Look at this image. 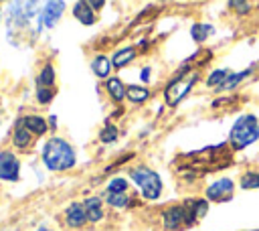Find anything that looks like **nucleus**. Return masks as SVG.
Segmentation results:
<instances>
[{
    "label": "nucleus",
    "mask_w": 259,
    "mask_h": 231,
    "mask_svg": "<svg viewBox=\"0 0 259 231\" xmlns=\"http://www.w3.org/2000/svg\"><path fill=\"white\" fill-rule=\"evenodd\" d=\"M130 188H132L130 178H127V176H121V174L111 176V178L105 182V186H103V190H105V192H115V195L130 192Z\"/></svg>",
    "instance_id": "21"
},
{
    "label": "nucleus",
    "mask_w": 259,
    "mask_h": 231,
    "mask_svg": "<svg viewBox=\"0 0 259 231\" xmlns=\"http://www.w3.org/2000/svg\"><path fill=\"white\" fill-rule=\"evenodd\" d=\"M117 138H119V130H117V126H113L111 122H107V124L99 130V142H101V144H113V142H117Z\"/></svg>",
    "instance_id": "25"
},
{
    "label": "nucleus",
    "mask_w": 259,
    "mask_h": 231,
    "mask_svg": "<svg viewBox=\"0 0 259 231\" xmlns=\"http://www.w3.org/2000/svg\"><path fill=\"white\" fill-rule=\"evenodd\" d=\"M229 6H231V8H237L239 14H247V12L251 10V4H249V2H229Z\"/></svg>",
    "instance_id": "28"
},
{
    "label": "nucleus",
    "mask_w": 259,
    "mask_h": 231,
    "mask_svg": "<svg viewBox=\"0 0 259 231\" xmlns=\"http://www.w3.org/2000/svg\"><path fill=\"white\" fill-rule=\"evenodd\" d=\"M235 197V180L229 176H219L204 188V199L208 203H229Z\"/></svg>",
    "instance_id": "7"
},
{
    "label": "nucleus",
    "mask_w": 259,
    "mask_h": 231,
    "mask_svg": "<svg viewBox=\"0 0 259 231\" xmlns=\"http://www.w3.org/2000/svg\"><path fill=\"white\" fill-rule=\"evenodd\" d=\"M101 199H103L105 207H111V209H115V211H125V209L136 207V197H132L130 192L115 195V192H105V190H101Z\"/></svg>",
    "instance_id": "14"
},
{
    "label": "nucleus",
    "mask_w": 259,
    "mask_h": 231,
    "mask_svg": "<svg viewBox=\"0 0 259 231\" xmlns=\"http://www.w3.org/2000/svg\"><path fill=\"white\" fill-rule=\"evenodd\" d=\"M229 73H231L229 69H212V71L208 73V77H206V81H204V83H206L208 87H214V89H219V87H221V85L227 81Z\"/></svg>",
    "instance_id": "26"
},
{
    "label": "nucleus",
    "mask_w": 259,
    "mask_h": 231,
    "mask_svg": "<svg viewBox=\"0 0 259 231\" xmlns=\"http://www.w3.org/2000/svg\"><path fill=\"white\" fill-rule=\"evenodd\" d=\"M40 8L42 4L38 2H10L6 6V36L10 45L34 43L45 32Z\"/></svg>",
    "instance_id": "1"
},
{
    "label": "nucleus",
    "mask_w": 259,
    "mask_h": 231,
    "mask_svg": "<svg viewBox=\"0 0 259 231\" xmlns=\"http://www.w3.org/2000/svg\"><path fill=\"white\" fill-rule=\"evenodd\" d=\"M81 203H83V207H85L87 221H89L91 225L101 223V221L105 219V203H103V199H101V197L91 195V197H85Z\"/></svg>",
    "instance_id": "11"
},
{
    "label": "nucleus",
    "mask_w": 259,
    "mask_h": 231,
    "mask_svg": "<svg viewBox=\"0 0 259 231\" xmlns=\"http://www.w3.org/2000/svg\"><path fill=\"white\" fill-rule=\"evenodd\" d=\"M241 190H257L259 188V170H245L239 178Z\"/></svg>",
    "instance_id": "24"
},
{
    "label": "nucleus",
    "mask_w": 259,
    "mask_h": 231,
    "mask_svg": "<svg viewBox=\"0 0 259 231\" xmlns=\"http://www.w3.org/2000/svg\"><path fill=\"white\" fill-rule=\"evenodd\" d=\"M212 34H214V26L208 24V22H196V24L190 26V38L194 43H198V45L206 43Z\"/></svg>",
    "instance_id": "20"
},
{
    "label": "nucleus",
    "mask_w": 259,
    "mask_h": 231,
    "mask_svg": "<svg viewBox=\"0 0 259 231\" xmlns=\"http://www.w3.org/2000/svg\"><path fill=\"white\" fill-rule=\"evenodd\" d=\"M63 223H65V227H69V229H73V231L83 229V227L89 223V221H87L85 207H83L81 201H73V203H69V205L65 207V211H63Z\"/></svg>",
    "instance_id": "9"
},
{
    "label": "nucleus",
    "mask_w": 259,
    "mask_h": 231,
    "mask_svg": "<svg viewBox=\"0 0 259 231\" xmlns=\"http://www.w3.org/2000/svg\"><path fill=\"white\" fill-rule=\"evenodd\" d=\"M47 122H49V130H55V128L59 126V124H57V115H51Z\"/></svg>",
    "instance_id": "31"
},
{
    "label": "nucleus",
    "mask_w": 259,
    "mask_h": 231,
    "mask_svg": "<svg viewBox=\"0 0 259 231\" xmlns=\"http://www.w3.org/2000/svg\"><path fill=\"white\" fill-rule=\"evenodd\" d=\"M34 83L40 89H55V83H57V71H55V67L51 63H45L38 69V73L34 77Z\"/></svg>",
    "instance_id": "19"
},
{
    "label": "nucleus",
    "mask_w": 259,
    "mask_h": 231,
    "mask_svg": "<svg viewBox=\"0 0 259 231\" xmlns=\"http://www.w3.org/2000/svg\"><path fill=\"white\" fill-rule=\"evenodd\" d=\"M127 178L136 186V190L140 192V197L144 201H150V203L160 201V197L164 192V182H162L160 172H156L154 168H150L146 164H136V166L127 168Z\"/></svg>",
    "instance_id": "3"
},
{
    "label": "nucleus",
    "mask_w": 259,
    "mask_h": 231,
    "mask_svg": "<svg viewBox=\"0 0 259 231\" xmlns=\"http://www.w3.org/2000/svg\"><path fill=\"white\" fill-rule=\"evenodd\" d=\"M55 95H57L55 89H40V87H36V91H34V97H36V101L40 105H49L55 99Z\"/></svg>",
    "instance_id": "27"
},
{
    "label": "nucleus",
    "mask_w": 259,
    "mask_h": 231,
    "mask_svg": "<svg viewBox=\"0 0 259 231\" xmlns=\"http://www.w3.org/2000/svg\"><path fill=\"white\" fill-rule=\"evenodd\" d=\"M40 162L49 172H67L77 164V150L69 140L51 136L40 146Z\"/></svg>",
    "instance_id": "2"
},
{
    "label": "nucleus",
    "mask_w": 259,
    "mask_h": 231,
    "mask_svg": "<svg viewBox=\"0 0 259 231\" xmlns=\"http://www.w3.org/2000/svg\"><path fill=\"white\" fill-rule=\"evenodd\" d=\"M150 95H152V91L146 85H138V83H130L127 85V99L132 103L142 105V103H146L150 99Z\"/></svg>",
    "instance_id": "22"
},
{
    "label": "nucleus",
    "mask_w": 259,
    "mask_h": 231,
    "mask_svg": "<svg viewBox=\"0 0 259 231\" xmlns=\"http://www.w3.org/2000/svg\"><path fill=\"white\" fill-rule=\"evenodd\" d=\"M198 83V71H190V69H184L180 73H176L162 89V97H164V103L168 107H176L184 97L190 95V91L194 89V85Z\"/></svg>",
    "instance_id": "5"
},
{
    "label": "nucleus",
    "mask_w": 259,
    "mask_h": 231,
    "mask_svg": "<svg viewBox=\"0 0 259 231\" xmlns=\"http://www.w3.org/2000/svg\"><path fill=\"white\" fill-rule=\"evenodd\" d=\"M160 221H162V229L164 231H182V229H188L194 223H198L190 199L184 201V203L166 207L162 211V215H160Z\"/></svg>",
    "instance_id": "6"
},
{
    "label": "nucleus",
    "mask_w": 259,
    "mask_h": 231,
    "mask_svg": "<svg viewBox=\"0 0 259 231\" xmlns=\"http://www.w3.org/2000/svg\"><path fill=\"white\" fill-rule=\"evenodd\" d=\"M34 231H55V229H51V227H47V225H40V227H36Z\"/></svg>",
    "instance_id": "32"
},
{
    "label": "nucleus",
    "mask_w": 259,
    "mask_h": 231,
    "mask_svg": "<svg viewBox=\"0 0 259 231\" xmlns=\"http://www.w3.org/2000/svg\"><path fill=\"white\" fill-rule=\"evenodd\" d=\"M229 146L235 152H241L255 142H259V120L253 113H241L235 118L229 130Z\"/></svg>",
    "instance_id": "4"
},
{
    "label": "nucleus",
    "mask_w": 259,
    "mask_h": 231,
    "mask_svg": "<svg viewBox=\"0 0 259 231\" xmlns=\"http://www.w3.org/2000/svg\"><path fill=\"white\" fill-rule=\"evenodd\" d=\"M65 8H67V2L63 0H51V2H42V8H40V18H42V26L45 30H51L59 24V20L63 18L65 14Z\"/></svg>",
    "instance_id": "10"
},
{
    "label": "nucleus",
    "mask_w": 259,
    "mask_h": 231,
    "mask_svg": "<svg viewBox=\"0 0 259 231\" xmlns=\"http://www.w3.org/2000/svg\"><path fill=\"white\" fill-rule=\"evenodd\" d=\"M105 93L113 103H123L127 99V85L121 81V77L111 75L105 81Z\"/></svg>",
    "instance_id": "15"
},
{
    "label": "nucleus",
    "mask_w": 259,
    "mask_h": 231,
    "mask_svg": "<svg viewBox=\"0 0 259 231\" xmlns=\"http://www.w3.org/2000/svg\"><path fill=\"white\" fill-rule=\"evenodd\" d=\"M22 176V162L16 152L0 150V182H18Z\"/></svg>",
    "instance_id": "8"
},
{
    "label": "nucleus",
    "mask_w": 259,
    "mask_h": 231,
    "mask_svg": "<svg viewBox=\"0 0 259 231\" xmlns=\"http://www.w3.org/2000/svg\"><path fill=\"white\" fill-rule=\"evenodd\" d=\"M150 79H152V67L146 65V67L140 69V81H142V83H148Z\"/></svg>",
    "instance_id": "29"
},
{
    "label": "nucleus",
    "mask_w": 259,
    "mask_h": 231,
    "mask_svg": "<svg viewBox=\"0 0 259 231\" xmlns=\"http://www.w3.org/2000/svg\"><path fill=\"white\" fill-rule=\"evenodd\" d=\"M89 6H91L95 12H99V8L105 6V2H103V0H89Z\"/></svg>",
    "instance_id": "30"
},
{
    "label": "nucleus",
    "mask_w": 259,
    "mask_h": 231,
    "mask_svg": "<svg viewBox=\"0 0 259 231\" xmlns=\"http://www.w3.org/2000/svg\"><path fill=\"white\" fill-rule=\"evenodd\" d=\"M251 75V67L249 69H243V71H231L229 73V77H227V81L217 89V91H231V89H235L245 77H249Z\"/></svg>",
    "instance_id": "23"
},
{
    "label": "nucleus",
    "mask_w": 259,
    "mask_h": 231,
    "mask_svg": "<svg viewBox=\"0 0 259 231\" xmlns=\"http://www.w3.org/2000/svg\"><path fill=\"white\" fill-rule=\"evenodd\" d=\"M91 71L97 79H103L107 81L111 77V71H113V63H111V57L105 55V53H97L93 59H91Z\"/></svg>",
    "instance_id": "16"
},
{
    "label": "nucleus",
    "mask_w": 259,
    "mask_h": 231,
    "mask_svg": "<svg viewBox=\"0 0 259 231\" xmlns=\"http://www.w3.org/2000/svg\"><path fill=\"white\" fill-rule=\"evenodd\" d=\"M10 144L16 150H28L34 144V136L20 122H16L14 128H12V134H10Z\"/></svg>",
    "instance_id": "17"
},
{
    "label": "nucleus",
    "mask_w": 259,
    "mask_h": 231,
    "mask_svg": "<svg viewBox=\"0 0 259 231\" xmlns=\"http://www.w3.org/2000/svg\"><path fill=\"white\" fill-rule=\"evenodd\" d=\"M136 57H138V49L134 45H125V47L115 49V53L111 55L113 69H125L130 63L136 61Z\"/></svg>",
    "instance_id": "18"
},
{
    "label": "nucleus",
    "mask_w": 259,
    "mask_h": 231,
    "mask_svg": "<svg viewBox=\"0 0 259 231\" xmlns=\"http://www.w3.org/2000/svg\"><path fill=\"white\" fill-rule=\"evenodd\" d=\"M71 14H73V18H75L81 26H93L95 20H97V12H95V10L89 6V2H85V0L73 2V4H71Z\"/></svg>",
    "instance_id": "12"
},
{
    "label": "nucleus",
    "mask_w": 259,
    "mask_h": 231,
    "mask_svg": "<svg viewBox=\"0 0 259 231\" xmlns=\"http://www.w3.org/2000/svg\"><path fill=\"white\" fill-rule=\"evenodd\" d=\"M18 122H20L34 138H40V136H45V134L49 132V122H47V118H42L40 113H26V115H22Z\"/></svg>",
    "instance_id": "13"
}]
</instances>
